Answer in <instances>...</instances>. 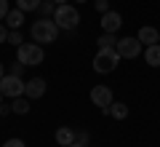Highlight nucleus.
<instances>
[{
  "label": "nucleus",
  "mask_w": 160,
  "mask_h": 147,
  "mask_svg": "<svg viewBox=\"0 0 160 147\" xmlns=\"http://www.w3.org/2000/svg\"><path fill=\"white\" fill-rule=\"evenodd\" d=\"M8 40V29H6V24H0V43H6Z\"/></svg>",
  "instance_id": "b1692460"
},
{
  "label": "nucleus",
  "mask_w": 160,
  "mask_h": 147,
  "mask_svg": "<svg viewBox=\"0 0 160 147\" xmlns=\"http://www.w3.org/2000/svg\"><path fill=\"white\" fill-rule=\"evenodd\" d=\"M136 38L142 40V45H155V43H160V32H158L155 27H149V24L139 29V35H136Z\"/></svg>",
  "instance_id": "9d476101"
},
{
  "label": "nucleus",
  "mask_w": 160,
  "mask_h": 147,
  "mask_svg": "<svg viewBox=\"0 0 160 147\" xmlns=\"http://www.w3.org/2000/svg\"><path fill=\"white\" fill-rule=\"evenodd\" d=\"M78 142H83V144H88V134H86V131H80V134H78Z\"/></svg>",
  "instance_id": "393cba45"
},
{
  "label": "nucleus",
  "mask_w": 160,
  "mask_h": 147,
  "mask_svg": "<svg viewBox=\"0 0 160 147\" xmlns=\"http://www.w3.org/2000/svg\"><path fill=\"white\" fill-rule=\"evenodd\" d=\"M75 3H86V0H75Z\"/></svg>",
  "instance_id": "c756f323"
},
{
  "label": "nucleus",
  "mask_w": 160,
  "mask_h": 147,
  "mask_svg": "<svg viewBox=\"0 0 160 147\" xmlns=\"http://www.w3.org/2000/svg\"><path fill=\"white\" fill-rule=\"evenodd\" d=\"M3 147H27L22 139H8V142H3Z\"/></svg>",
  "instance_id": "5701e85b"
},
{
  "label": "nucleus",
  "mask_w": 160,
  "mask_h": 147,
  "mask_svg": "<svg viewBox=\"0 0 160 147\" xmlns=\"http://www.w3.org/2000/svg\"><path fill=\"white\" fill-rule=\"evenodd\" d=\"M96 43H99V48H115L118 45V38H115V32H102Z\"/></svg>",
  "instance_id": "dca6fc26"
},
{
  "label": "nucleus",
  "mask_w": 160,
  "mask_h": 147,
  "mask_svg": "<svg viewBox=\"0 0 160 147\" xmlns=\"http://www.w3.org/2000/svg\"><path fill=\"white\" fill-rule=\"evenodd\" d=\"M29 35H32V40L35 43H53V40L59 38V24L53 22V19H38V22L32 24V27H29Z\"/></svg>",
  "instance_id": "f257e3e1"
},
{
  "label": "nucleus",
  "mask_w": 160,
  "mask_h": 147,
  "mask_svg": "<svg viewBox=\"0 0 160 147\" xmlns=\"http://www.w3.org/2000/svg\"><path fill=\"white\" fill-rule=\"evenodd\" d=\"M144 59H147L149 67H160V43L147 45V48H144Z\"/></svg>",
  "instance_id": "ddd939ff"
},
{
  "label": "nucleus",
  "mask_w": 160,
  "mask_h": 147,
  "mask_svg": "<svg viewBox=\"0 0 160 147\" xmlns=\"http://www.w3.org/2000/svg\"><path fill=\"white\" fill-rule=\"evenodd\" d=\"M24 91H27V83H24L19 75L6 72L3 78H0V94H3V96H11V99H16V96H24Z\"/></svg>",
  "instance_id": "39448f33"
},
{
  "label": "nucleus",
  "mask_w": 160,
  "mask_h": 147,
  "mask_svg": "<svg viewBox=\"0 0 160 147\" xmlns=\"http://www.w3.org/2000/svg\"><path fill=\"white\" fill-rule=\"evenodd\" d=\"M24 67H27V64H22V62H19V59H16V64H11V70H8V72H11V75H19V78H22Z\"/></svg>",
  "instance_id": "aec40b11"
},
{
  "label": "nucleus",
  "mask_w": 160,
  "mask_h": 147,
  "mask_svg": "<svg viewBox=\"0 0 160 147\" xmlns=\"http://www.w3.org/2000/svg\"><path fill=\"white\" fill-rule=\"evenodd\" d=\"M53 3H56V6H64V3H69V0H53Z\"/></svg>",
  "instance_id": "cd10ccee"
},
{
  "label": "nucleus",
  "mask_w": 160,
  "mask_h": 147,
  "mask_svg": "<svg viewBox=\"0 0 160 147\" xmlns=\"http://www.w3.org/2000/svg\"><path fill=\"white\" fill-rule=\"evenodd\" d=\"M11 113V107H6V104H0V115H8Z\"/></svg>",
  "instance_id": "a878e982"
},
{
  "label": "nucleus",
  "mask_w": 160,
  "mask_h": 147,
  "mask_svg": "<svg viewBox=\"0 0 160 147\" xmlns=\"http://www.w3.org/2000/svg\"><path fill=\"white\" fill-rule=\"evenodd\" d=\"M11 113H16V115H27V113H29V102H27V96H16V99H13Z\"/></svg>",
  "instance_id": "2eb2a0df"
},
{
  "label": "nucleus",
  "mask_w": 160,
  "mask_h": 147,
  "mask_svg": "<svg viewBox=\"0 0 160 147\" xmlns=\"http://www.w3.org/2000/svg\"><path fill=\"white\" fill-rule=\"evenodd\" d=\"M6 43H11V45H16V48H19V45L24 43V38H22V32H19V29H11V32H8V40H6Z\"/></svg>",
  "instance_id": "6ab92c4d"
},
{
  "label": "nucleus",
  "mask_w": 160,
  "mask_h": 147,
  "mask_svg": "<svg viewBox=\"0 0 160 147\" xmlns=\"http://www.w3.org/2000/svg\"><path fill=\"white\" fill-rule=\"evenodd\" d=\"M118 54H120V59H136V56H142L144 54V45H142V40L139 38H123V40H118Z\"/></svg>",
  "instance_id": "423d86ee"
},
{
  "label": "nucleus",
  "mask_w": 160,
  "mask_h": 147,
  "mask_svg": "<svg viewBox=\"0 0 160 147\" xmlns=\"http://www.w3.org/2000/svg\"><path fill=\"white\" fill-rule=\"evenodd\" d=\"M96 11L99 13H107L109 11V0H96Z\"/></svg>",
  "instance_id": "412c9836"
},
{
  "label": "nucleus",
  "mask_w": 160,
  "mask_h": 147,
  "mask_svg": "<svg viewBox=\"0 0 160 147\" xmlns=\"http://www.w3.org/2000/svg\"><path fill=\"white\" fill-rule=\"evenodd\" d=\"M69 147H88V144H83V142H72Z\"/></svg>",
  "instance_id": "bb28decb"
},
{
  "label": "nucleus",
  "mask_w": 160,
  "mask_h": 147,
  "mask_svg": "<svg viewBox=\"0 0 160 147\" xmlns=\"http://www.w3.org/2000/svg\"><path fill=\"white\" fill-rule=\"evenodd\" d=\"M72 142H78V134H75L69 126H62V129H56V144L62 147H69Z\"/></svg>",
  "instance_id": "9b49d317"
},
{
  "label": "nucleus",
  "mask_w": 160,
  "mask_h": 147,
  "mask_svg": "<svg viewBox=\"0 0 160 147\" xmlns=\"http://www.w3.org/2000/svg\"><path fill=\"white\" fill-rule=\"evenodd\" d=\"M46 80L43 78H29L27 80V91H24V96H27V99H40V96L46 94Z\"/></svg>",
  "instance_id": "1a4fd4ad"
},
{
  "label": "nucleus",
  "mask_w": 160,
  "mask_h": 147,
  "mask_svg": "<svg viewBox=\"0 0 160 147\" xmlns=\"http://www.w3.org/2000/svg\"><path fill=\"white\" fill-rule=\"evenodd\" d=\"M91 102L96 104V107L107 110L109 104L115 102V99H112V88H109V86H93V88H91Z\"/></svg>",
  "instance_id": "0eeeda50"
},
{
  "label": "nucleus",
  "mask_w": 160,
  "mask_h": 147,
  "mask_svg": "<svg viewBox=\"0 0 160 147\" xmlns=\"http://www.w3.org/2000/svg\"><path fill=\"white\" fill-rule=\"evenodd\" d=\"M53 22L59 24V29H75L80 24V11L75 6H69V3H64V6H56V13H53Z\"/></svg>",
  "instance_id": "20e7f679"
},
{
  "label": "nucleus",
  "mask_w": 160,
  "mask_h": 147,
  "mask_svg": "<svg viewBox=\"0 0 160 147\" xmlns=\"http://www.w3.org/2000/svg\"><path fill=\"white\" fill-rule=\"evenodd\" d=\"M118 64H120V54H118V48H99L96 56H93V70H96L99 75L112 72Z\"/></svg>",
  "instance_id": "f03ea898"
},
{
  "label": "nucleus",
  "mask_w": 160,
  "mask_h": 147,
  "mask_svg": "<svg viewBox=\"0 0 160 147\" xmlns=\"http://www.w3.org/2000/svg\"><path fill=\"white\" fill-rule=\"evenodd\" d=\"M3 75H6V67H3V62H0V78H3Z\"/></svg>",
  "instance_id": "c85d7f7f"
},
{
  "label": "nucleus",
  "mask_w": 160,
  "mask_h": 147,
  "mask_svg": "<svg viewBox=\"0 0 160 147\" xmlns=\"http://www.w3.org/2000/svg\"><path fill=\"white\" fill-rule=\"evenodd\" d=\"M24 24V11H8V16H6V27H11V29H19Z\"/></svg>",
  "instance_id": "4468645a"
},
{
  "label": "nucleus",
  "mask_w": 160,
  "mask_h": 147,
  "mask_svg": "<svg viewBox=\"0 0 160 147\" xmlns=\"http://www.w3.org/2000/svg\"><path fill=\"white\" fill-rule=\"evenodd\" d=\"M43 56H46V51H43V45H40V43H22L16 48V59L22 64H27V67H38V64H43Z\"/></svg>",
  "instance_id": "7ed1b4c3"
},
{
  "label": "nucleus",
  "mask_w": 160,
  "mask_h": 147,
  "mask_svg": "<svg viewBox=\"0 0 160 147\" xmlns=\"http://www.w3.org/2000/svg\"><path fill=\"white\" fill-rule=\"evenodd\" d=\"M99 24H102L104 32H118V29L123 27V16H120L118 11H112V8H109L107 13H102V22H99Z\"/></svg>",
  "instance_id": "6e6552de"
},
{
  "label": "nucleus",
  "mask_w": 160,
  "mask_h": 147,
  "mask_svg": "<svg viewBox=\"0 0 160 147\" xmlns=\"http://www.w3.org/2000/svg\"><path fill=\"white\" fill-rule=\"evenodd\" d=\"M8 11H11V8H8V0H0V22L8 16Z\"/></svg>",
  "instance_id": "4be33fe9"
},
{
  "label": "nucleus",
  "mask_w": 160,
  "mask_h": 147,
  "mask_svg": "<svg viewBox=\"0 0 160 147\" xmlns=\"http://www.w3.org/2000/svg\"><path fill=\"white\" fill-rule=\"evenodd\" d=\"M40 3H43V0H16V8L24 11V13H29V11H38Z\"/></svg>",
  "instance_id": "f3484780"
},
{
  "label": "nucleus",
  "mask_w": 160,
  "mask_h": 147,
  "mask_svg": "<svg viewBox=\"0 0 160 147\" xmlns=\"http://www.w3.org/2000/svg\"><path fill=\"white\" fill-rule=\"evenodd\" d=\"M104 115H112L115 120H126L128 118V104H123V102H112L107 110H102Z\"/></svg>",
  "instance_id": "f8f14e48"
},
{
  "label": "nucleus",
  "mask_w": 160,
  "mask_h": 147,
  "mask_svg": "<svg viewBox=\"0 0 160 147\" xmlns=\"http://www.w3.org/2000/svg\"><path fill=\"white\" fill-rule=\"evenodd\" d=\"M40 13H43V16L46 19H53V13H56V3H53V0H43V3H40V8H38Z\"/></svg>",
  "instance_id": "a211bd4d"
},
{
  "label": "nucleus",
  "mask_w": 160,
  "mask_h": 147,
  "mask_svg": "<svg viewBox=\"0 0 160 147\" xmlns=\"http://www.w3.org/2000/svg\"><path fill=\"white\" fill-rule=\"evenodd\" d=\"M0 104H3V94H0Z\"/></svg>",
  "instance_id": "7c9ffc66"
}]
</instances>
